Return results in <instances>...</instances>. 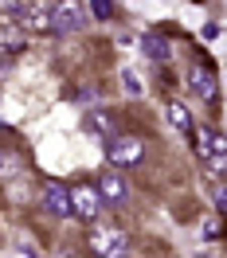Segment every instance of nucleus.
<instances>
[{
  "instance_id": "1",
  "label": "nucleus",
  "mask_w": 227,
  "mask_h": 258,
  "mask_svg": "<svg viewBox=\"0 0 227 258\" xmlns=\"http://www.w3.org/2000/svg\"><path fill=\"white\" fill-rule=\"evenodd\" d=\"M86 246H90L94 254H102V258H122V254H130V235H126L122 227L106 223V219H94Z\"/></svg>"
},
{
  "instance_id": "2",
  "label": "nucleus",
  "mask_w": 227,
  "mask_h": 258,
  "mask_svg": "<svg viewBox=\"0 0 227 258\" xmlns=\"http://www.w3.org/2000/svg\"><path fill=\"white\" fill-rule=\"evenodd\" d=\"M4 16L16 20L24 32L32 35H47L51 32V0H28V4H8Z\"/></svg>"
},
{
  "instance_id": "3",
  "label": "nucleus",
  "mask_w": 227,
  "mask_h": 258,
  "mask_svg": "<svg viewBox=\"0 0 227 258\" xmlns=\"http://www.w3.org/2000/svg\"><path fill=\"white\" fill-rule=\"evenodd\" d=\"M145 141L137 137V133H114L110 141H106V161L114 168H137V164L145 161Z\"/></svg>"
},
{
  "instance_id": "4",
  "label": "nucleus",
  "mask_w": 227,
  "mask_h": 258,
  "mask_svg": "<svg viewBox=\"0 0 227 258\" xmlns=\"http://www.w3.org/2000/svg\"><path fill=\"white\" fill-rule=\"evenodd\" d=\"M184 82H188V90H192L200 102H215L219 98V75L211 71V63H204V59H192V63L184 67Z\"/></svg>"
},
{
  "instance_id": "5",
  "label": "nucleus",
  "mask_w": 227,
  "mask_h": 258,
  "mask_svg": "<svg viewBox=\"0 0 227 258\" xmlns=\"http://www.w3.org/2000/svg\"><path fill=\"white\" fill-rule=\"evenodd\" d=\"M71 208H75V219L94 223V219H102V211H106V200L98 192V184H71Z\"/></svg>"
},
{
  "instance_id": "6",
  "label": "nucleus",
  "mask_w": 227,
  "mask_h": 258,
  "mask_svg": "<svg viewBox=\"0 0 227 258\" xmlns=\"http://www.w3.org/2000/svg\"><path fill=\"white\" fill-rule=\"evenodd\" d=\"M86 28V8L79 0H51V32L75 35Z\"/></svg>"
},
{
  "instance_id": "7",
  "label": "nucleus",
  "mask_w": 227,
  "mask_h": 258,
  "mask_svg": "<svg viewBox=\"0 0 227 258\" xmlns=\"http://www.w3.org/2000/svg\"><path fill=\"white\" fill-rule=\"evenodd\" d=\"M94 184H98V192H102V200H106V208H122V204L130 200V184L122 176V168H114V164L94 180Z\"/></svg>"
},
{
  "instance_id": "8",
  "label": "nucleus",
  "mask_w": 227,
  "mask_h": 258,
  "mask_svg": "<svg viewBox=\"0 0 227 258\" xmlns=\"http://www.w3.org/2000/svg\"><path fill=\"white\" fill-rule=\"evenodd\" d=\"M43 208H47V215H55V219L75 215V208H71V188H63V184H47V188H43Z\"/></svg>"
},
{
  "instance_id": "9",
  "label": "nucleus",
  "mask_w": 227,
  "mask_h": 258,
  "mask_svg": "<svg viewBox=\"0 0 227 258\" xmlns=\"http://www.w3.org/2000/svg\"><path fill=\"white\" fill-rule=\"evenodd\" d=\"M164 117H168V125L177 129V133H184V137H188L192 125H196V117L188 113V106H184L180 98H168V102H164Z\"/></svg>"
},
{
  "instance_id": "10",
  "label": "nucleus",
  "mask_w": 227,
  "mask_h": 258,
  "mask_svg": "<svg viewBox=\"0 0 227 258\" xmlns=\"http://www.w3.org/2000/svg\"><path fill=\"white\" fill-rule=\"evenodd\" d=\"M28 43V32L20 24H0V55H20Z\"/></svg>"
},
{
  "instance_id": "11",
  "label": "nucleus",
  "mask_w": 227,
  "mask_h": 258,
  "mask_svg": "<svg viewBox=\"0 0 227 258\" xmlns=\"http://www.w3.org/2000/svg\"><path fill=\"white\" fill-rule=\"evenodd\" d=\"M82 125H86V133H90V137H102V141H110L114 133H118V129H114V117H110L106 110L86 113V121H82Z\"/></svg>"
},
{
  "instance_id": "12",
  "label": "nucleus",
  "mask_w": 227,
  "mask_h": 258,
  "mask_svg": "<svg viewBox=\"0 0 227 258\" xmlns=\"http://www.w3.org/2000/svg\"><path fill=\"white\" fill-rule=\"evenodd\" d=\"M141 43H145V55L153 59V63H168V59H173V55H168V43H164V35L149 32L145 39H141Z\"/></svg>"
},
{
  "instance_id": "13",
  "label": "nucleus",
  "mask_w": 227,
  "mask_h": 258,
  "mask_svg": "<svg viewBox=\"0 0 227 258\" xmlns=\"http://www.w3.org/2000/svg\"><path fill=\"white\" fill-rule=\"evenodd\" d=\"M200 231H204V239H208V242L223 239V219H219V215H208V219H204V227H200Z\"/></svg>"
},
{
  "instance_id": "14",
  "label": "nucleus",
  "mask_w": 227,
  "mask_h": 258,
  "mask_svg": "<svg viewBox=\"0 0 227 258\" xmlns=\"http://www.w3.org/2000/svg\"><path fill=\"white\" fill-rule=\"evenodd\" d=\"M86 8L94 12V20H114V0H86Z\"/></svg>"
},
{
  "instance_id": "15",
  "label": "nucleus",
  "mask_w": 227,
  "mask_h": 258,
  "mask_svg": "<svg viewBox=\"0 0 227 258\" xmlns=\"http://www.w3.org/2000/svg\"><path fill=\"white\" fill-rule=\"evenodd\" d=\"M122 86H126V94H133V98L145 94V90H141V79H137V71H126V75H122Z\"/></svg>"
},
{
  "instance_id": "16",
  "label": "nucleus",
  "mask_w": 227,
  "mask_h": 258,
  "mask_svg": "<svg viewBox=\"0 0 227 258\" xmlns=\"http://www.w3.org/2000/svg\"><path fill=\"white\" fill-rule=\"evenodd\" d=\"M211 196H215V204H219V211L227 215V180H215V184H211Z\"/></svg>"
},
{
  "instance_id": "17",
  "label": "nucleus",
  "mask_w": 227,
  "mask_h": 258,
  "mask_svg": "<svg viewBox=\"0 0 227 258\" xmlns=\"http://www.w3.org/2000/svg\"><path fill=\"white\" fill-rule=\"evenodd\" d=\"M0 172H4V153H0Z\"/></svg>"
}]
</instances>
